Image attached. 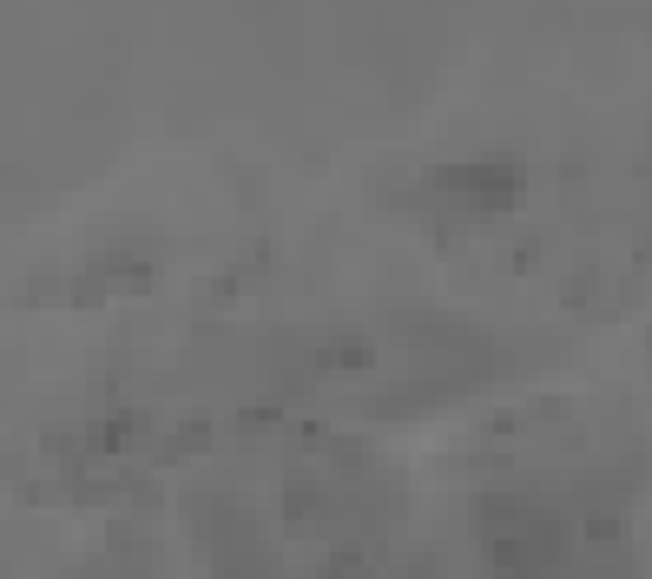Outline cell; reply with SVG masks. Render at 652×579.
<instances>
[{"instance_id":"6da1fadb","label":"cell","mask_w":652,"mask_h":579,"mask_svg":"<svg viewBox=\"0 0 652 579\" xmlns=\"http://www.w3.org/2000/svg\"><path fill=\"white\" fill-rule=\"evenodd\" d=\"M429 185H435V192H448V198H461V205H475V212H488V205H507V198H520V165H507V158L441 165Z\"/></svg>"}]
</instances>
